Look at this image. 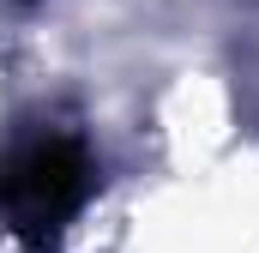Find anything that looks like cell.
I'll return each instance as SVG.
<instances>
[{"label": "cell", "instance_id": "1", "mask_svg": "<svg viewBox=\"0 0 259 253\" xmlns=\"http://www.w3.org/2000/svg\"><path fill=\"white\" fill-rule=\"evenodd\" d=\"M0 199L18 217V229H55L84 199V157L72 145H61V139L30 145L24 157H12V169L0 181Z\"/></svg>", "mask_w": 259, "mask_h": 253}]
</instances>
